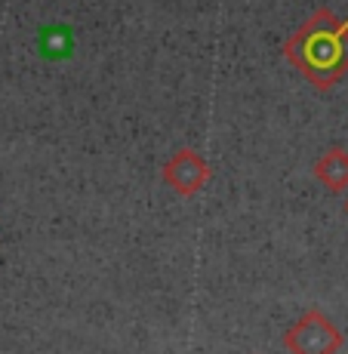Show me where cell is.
I'll return each mask as SVG.
<instances>
[{"label":"cell","mask_w":348,"mask_h":354,"mask_svg":"<svg viewBox=\"0 0 348 354\" xmlns=\"http://www.w3.org/2000/svg\"><path fill=\"white\" fill-rule=\"evenodd\" d=\"M284 56L311 86L333 90L348 74V19L320 6L286 37Z\"/></svg>","instance_id":"1"},{"label":"cell","mask_w":348,"mask_h":354,"mask_svg":"<svg viewBox=\"0 0 348 354\" xmlns=\"http://www.w3.org/2000/svg\"><path fill=\"white\" fill-rule=\"evenodd\" d=\"M210 176H213V169L194 148H179L173 158L163 163V182L182 197L197 194L210 182Z\"/></svg>","instance_id":"3"},{"label":"cell","mask_w":348,"mask_h":354,"mask_svg":"<svg viewBox=\"0 0 348 354\" xmlns=\"http://www.w3.org/2000/svg\"><path fill=\"white\" fill-rule=\"evenodd\" d=\"M342 333L324 311L311 308L284 333V345L290 354H336L342 348Z\"/></svg>","instance_id":"2"},{"label":"cell","mask_w":348,"mask_h":354,"mask_svg":"<svg viewBox=\"0 0 348 354\" xmlns=\"http://www.w3.org/2000/svg\"><path fill=\"white\" fill-rule=\"evenodd\" d=\"M345 213H348V197H345Z\"/></svg>","instance_id":"5"},{"label":"cell","mask_w":348,"mask_h":354,"mask_svg":"<svg viewBox=\"0 0 348 354\" xmlns=\"http://www.w3.org/2000/svg\"><path fill=\"white\" fill-rule=\"evenodd\" d=\"M315 179L333 194H342L348 188V151L342 145H333L327 154H320L315 163Z\"/></svg>","instance_id":"4"}]
</instances>
